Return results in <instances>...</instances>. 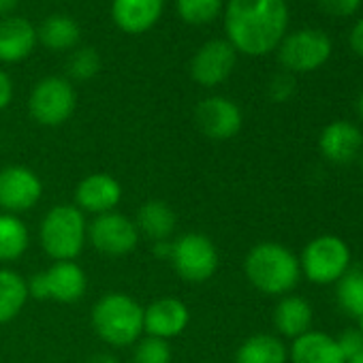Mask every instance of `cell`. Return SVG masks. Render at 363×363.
Listing matches in <instances>:
<instances>
[{
  "label": "cell",
  "instance_id": "1",
  "mask_svg": "<svg viewBox=\"0 0 363 363\" xmlns=\"http://www.w3.org/2000/svg\"><path fill=\"white\" fill-rule=\"evenodd\" d=\"M286 22L284 0H229L225 11L229 43L248 56L272 52L282 41Z\"/></svg>",
  "mask_w": 363,
  "mask_h": 363
},
{
  "label": "cell",
  "instance_id": "2",
  "mask_svg": "<svg viewBox=\"0 0 363 363\" xmlns=\"http://www.w3.org/2000/svg\"><path fill=\"white\" fill-rule=\"evenodd\" d=\"M244 272L250 284L265 295H284L299 282V259L276 242L257 244L244 261Z\"/></svg>",
  "mask_w": 363,
  "mask_h": 363
},
{
  "label": "cell",
  "instance_id": "3",
  "mask_svg": "<svg viewBox=\"0 0 363 363\" xmlns=\"http://www.w3.org/2000/svg\"><path fill=\"white\" fill-rule=\"evenodd\" d=\"M92 327L113 348L133 346L143 335V306L126 293L111 291L94 303Z\"/></svg>",
  "mask_w": 363,
  "mask_h": 363
},
{
  "label": "cell",
  "instance_id": "4",
  "mask_svg": "<svg viewBox=\"0 0 363 363\" xmlns=\"http://www.w3.org/2000/svg\"><path fill=\"white\" fill-rule=\"evenodd\" d=\"M39 240L45 255L54 261H75L88 242L86 214L69 203L52 208L41 220Z\"/></svg>",
  "mask_w": 363,
  "mask_h": 363
},
{
  "label": "cell",
  "instance_id": "5",
  "mask_svg": "<svg viewBox=\"0 0 363 363\" xmlns=\"http://www.w3.org/2000/svg\"><path fill=\"white\" fill-rule=\"evenodd\" d=\"M28 284V297L75 303L88 291V276L75 261H54L48 269L35 274Z\"/></svg>",
  "mask_w": 363,
  "mask_h": 363
},
{
  "label": "cell",
  "instance_id": "6",
  "mask_svg": "<svg viewBox=\"0 0 363 363\" xmlns=\"http://www.w3.org/2000/svg\"><path fill=\"white\" fill-rule=\"evenodd\" d=\"M171 265L184 282L201 284L216 274L218 250L208 235L184 233L173 242Z\"/></svg>",
  "mask_w": 363,
  "mask_h": 363
},
{
  "label": "cell",
  "instance_id": "7",
  "mask_svg": "<svg viewBox=\"0 0 363 363\" xmlns=\"http://www.w3.org/2000/svg\"><path fill=\"white\" fill-rule=\"evenodd\" d=\"M77 107V94L65 77H43L30 92L28 111L41 126H62L71 120Z\"/></svg>",
  "mask_w": 363,
  "mask_h": 363
},
{
  "label": "cell",
  "instance_id": "8",
  "mask_svg": "<svg viewBox=\"0 0 363 363\" xmlns=\"http://www.w3.org/2000/svg\"><path fill=\"white\" fill-rule=\"evenodd\" d=\"M350 265V250L344 240L335 235L314 238L301 255L299 267L314 284L337 282Z\"/></svg>",
  "mask_w": 363,
  "mask_h": 363
},
{
  "label": "cell",
  "instance_id": "9",
  "mask_svg": "<svg viewBox=\"0 0 363 363\" xmlns=\"http://www.w3.org/2000/svg\"><path fill=\"white\" fill-rule=\"evenodd\" d=\"M139 231L135 220L120 212H107L94 216L88 225V242L105 257H126L139 244Z\"/></svg>",
  "mask_w": 363,
  "mask_h": 363
},
{
  "label": "cell",
  "instance_id": "10",
  "mask_svg": "<svg viewBox=\"0 0 363 363\" xmlns=\"http://www.w3.org/2000/svg\"><path fill=\"white\" fill-rule=\"evenodd\" d=\"M43 197L41 177L24 164H9L0 169V210L20 216L33 210Z\"/></svg>",
  "mask_w": 363,
  "mask_h": 363
},
{
  "label": "cell",
  "instance_id": "11",
  "mask_svg": "<svg viewBox=\"0 0 363 363\" xmlns=\"http://www.w3.org/2000/svg\"><path fill=\"white\" fill-rule=\"evenodd\" d=\"M235 48L225 39H212L203 43L191 60V77L203 86L214 88L229 79L235 69Z\"/></svg>",
  "mask_w": 363,
  "mask_h": 363
},
{
  "label": "cell",
  "instance_id": "12",
  "mask_svg": "<svg viewBox=\"0 0 363 363\" xmlns=\"http://www.w3.org/2000/svg\"><path fill=\"white\" fill-rule=\"evenodd\" d=\"M331 54L329 39L318 30H299L280 45V62L289 71H314Z\"/></svg>",
  "mask_w": 363,
  "mask_h": 363
},
{
  "label": "cell",
  "instance_id": "13",
  "mask_svg": "<svg viewBox=\"0 0 363 363\" xmlns=\"http://www.w3.org/2000/svg\"><path fill=\"white\" fill-rule=\"evenodd\" d=\"M195 122L208 139L227 141L242 130V111L225 96H210L197 105Z\"/></svg>",
  "mask_w": 363,
  "mask_h": 363
},
{
  "label": "cell",
  "instance_id": "14",
  "mask_svg": "<svg viewBox=\"0 0 363 363\" xmlns=\"http://www.w3.org/2000/svg\"><path fill=\"white\" fill-rule=\"evenodd\" d=\"M122 201V184L109 173L96 171L86 175L75 189V208L84 214H107L116 212Z\"/></svg>",
  "mask_w": 363,
  "mask_h": 363
},
{
  "label": "cell",
  "instance_id": "15",
  "mask_svg": "<svg viewBox=\"0 0 363 363\" xmlns=\"http://www.w3.org/2000/svg\"><path fill=\"white\" fill-rule=\"evenodd\" d=\"M191 323L189 306L177 297H160L143 308V333L171 340L186 331Z\"/></svg>",
  "mask_w": 363,
  "mask_h": 363
},
{
  "label": "cell",
  "instance_id": "16",
  "mask_svg": "<svg viewBox=\"0 0 363 363\" xmlns=\"http://www.w3.org/2000/svg\"><path fill=\"white\" fill-rule=\"evenodd\" d=\"M164 9V0H113L111 18L126 35H143L156 26Z\"/></svg>",
  "mask_w": 363,
  "mask_h": 363
},
{
  "label": "cell",
  "instance_id": "17",
  "mask_svg": "<svg viewBox=\"0 0 363 363\" xmlns=\"http://www.w3.org/2000/svg\"><path fill=\"white\" fill-rule=\"evenodd\" d=\"M37 45V28L18 16L0 20V62L16 65L26 60Z\"/></svg>",
  "mask_w": 363,
  "mask_h": 363
},
{
  "label": "cell",
  "instance_id": "18",
  "mask_svg": "<svg viewBox=\"0 0 363 363\" xmlns=\"http://www.w3.org/2000/svg\"><path fill=\"white\" fill-rule=\"evenodd\" d=\"M320 152L331 162L344 164L359 156L363 145V135L350 122H333L320 135Z\"/></svg>",
  "mask_w": 363,
  "mask_h": 363
},
{
  "label": "cell",
  "instance_id": "19",
  "mask_svg": "<svg viewBox=\"0 0 363 363\" xmlns=\"http://www.w3.org/2000/svg\"><path fill=\"white\" fill-rule=\"evenodd\" d=\"M135 225H137L139 235H143L145 240L154 244V242L171 240L177 227V216L169 203L160 199H150L139 208L135 216Z\"/></svg>",
  "mask_w": 363,
  "mask_h": 363
},
{
  "label": "cell",
  "instance_id": "20",
  "mask_svg": "<svg viewBox=\"0 0 363 363\" xmlns=\"http://www.w3.org/2000/svg\"><path fill=\"white\" fill-rule=\"evenodd\" d=\"M293 363H344L337 348V340L320 331H306L293 340L291 346Z\"/></svg>",
  "mask_w": 363,
  "mask_h": 363
},
{
  "label": "cell",
  "instance_id": "21",
  "mask_svg": "<svg viewBox=\"0 0 363 363\" xmlns=\"http://www.w3.org/2000/svg\"><path fill=\"white\" fill-rule=\"evenodd\" d=\"M274 325L286 337H299L310 331L312 325V308L303 297L286 295L278 301L274 310Z\"/></svg>",
  "mask_w": 363,
  "mask_h": 363
},
{
  "label": "cell",
  "instance_id": "22",
  "mask_svg": "<svg viewBox=\"0 0 363 363\" xmlns=\"http://www.w3.org/2000/svg\"><path fill=\"white\" fill-rule=\"evenodd\" d=\"M37 37L52 52H69L79 43L82 30L79 24L69 16H50L39 26Z\"/></svg>",
  "mask_w": 363,
  "mask_h": 363
},
{
  "label": "cell",
  "instance_id": "23",
  "mask_svg": "<svg viewBox=\"0 0 363 363\" xmlns=\"http://www.w3.org/2000/svg\"><path fill=\"white\" fill-rule=\"evenodd\" d=\"M30 246V231L20 216L0 212V263H13Z\"/></svg>",
  "mask_w": 363,
  "mask_h": 363
},
{
  "label": "cell",
  "instance_id": "24",
  "mask_svg": "<svg viewBox=\"0 0 363 363\" xmlns=\"http://www.w3.org/2000/svg\"><path fill=\"white\" fill-rule=\"evenodd\" d=\"M26 280L7 267H0V325L13 320L28 301Z\"/></svg>",
  "mask_w": 363,
  "mask_h": 363
},
{
  "label": "cell",
  "instance_id": "25",
  "mask_svg": "<svg viewBox=\"0 0 363 363\" xmlns=\"http://www.w3.org/2000/svg\"><path fill=\"white\" fill-rule=\"evenodd\" d=\"M284 344L269 333H257L242 342L235 352V363H286Z\"/></svg>",
  "mask_w": 363,
  "mask_h": 363
},
{
  "label": "cell",
  "instance_id": "26",
  "mask_svg": "<svg viewBox=\"0 0 363 363\" xmlns=\"http://www.w3.org/2000/svg\"><path fill=\"white\" fill-rule=\"evenodd\" d=\"M337 282V301L342 310L352 318L363 316V267L348 269Z\"/></svg>",
  "mask_w": 363,
  "mask_h": 363
},
{
  "label": "cell",
  "instance_id": "27",
  "mask_svg": "<svg viewBox=\"0 0 363 363\" xmlns=\"http://www.w3.org/2000/svg\"><path fill=\"white\" fill-rule=\"evenodd\" d=\"M177 16L191 26L214 22L223 11V0H175Z\"/></svg>",
  "mask_w": 363,
  "mask_h": 363
},
{
  "label": "cell",
  "instance_id": "28",
  "mask_svg": "<svg viewBox=\"0 0 363 363\" xmlns=\"http://www.w3.org/2000/svg\"><path fill=\"white\" fill-rule=\"evenodd\" d=\"M101 56L94 48H79L67 60V75L75 82H90L101 71Z\"/></svg>",
  "mask_w": 363,
  "mask_h": 363
},
{
  "label": "cell",
  "instance_id": "29",
  "mask_svg": "<svg viewBox=\"0 0 363 363\" xmlns=\"http://www.w3.org/2000/svg\"><path fill=\"white\" fill-rule=\"evenodd\" d=\"M133 363H171L173 361V350L167 340L160 337H139L133 344Z\"/></svg>",
  "mask_w": 363,
  "mask_h": 363
},
{
  "label": "cell",
  "instance_id": "30",
  "mask_svg": "<svg viewBox=\"0 0 363 363\" xmlns=\"http://www.w3.org/2000/svg\"><path fill=\"white\" fill-rule=\"evenodd\" d=\"M293 92H295V79H293V75H289V73H278V75H274L272 82H269V86H267V94H269V99L276 101V103L289 101V99L293 96Z\"/></svg>",
  "mask_w": 363,
  "mask_h": 363
},
{
  "label": "cell",
  "instance_id": "31",
  "mask_svg": "<svg viewBox=\"0 0 363 363\" xmlns=\"http://www.w3.org/2000/svg\"><path fill=\"white\" fill-rule=\"evenodd\" d=\"M337 348H340V352H342V357H344V363H346L348 359L361 354V352H363V333H361L359 329H348V331H344V333L340 335V340H337Z\"/></svg>",
  "mask_w": 363,
  "mask_h": 363
},
{
  "label": "cell",
  "instance_id": "32",
  "mask_svg": "<svg viewBox=\"0 0 363 363\" xmlns=\"http://www.w3.org/2000/svg\"><path fill=\"white\" fill-rule=\"evenodd\" d=\"M318 3H320L325 13L344 18V16H350L359 7L361 0H318Z\"/></svg>",
  "mask_w": 363,
  "mask_h": 363
},
{
  "label": "cell",
  "instance_id": "33",
  "mask_svg": "<svg viewBox=\"0 0 363 363\" xmlns=\"http://www.w3.org/2000/svg\"><path fill=\"white\" fill-rule=\"evenodd\" d=\"M11 101H13V82L3 69H0V111L7 109Z\"/></svg>",
  "mask_w": 363,
  "mask_h": 363
},
{
  "label": "cell",
  "instance_id": "34",
  "mask_svg": "<svg viewBox=\"0 0 363 363\" xmlns=\"http://www.w3.org/2000/svg\"><path fill=\"white\" fill-rule=\"evenodd\" d=\"M152 252L156 259L160 261H171V252H173V242L164 240V242H154L152 244Z\"/></svg>",
  "mask_w": 363,
  "mask_h": 363
},
{
  "label": "cell",
  "instance_id": "35",
  "mask_svg": "<svg viewBox=\"0 0 363 363\" xmlns=\"http://www.w3.org/2000/svg\"><path fill=\"white\" fill-rule=\"evenodd\" d=\"M350 45L359 56H363V20L354 26V30L350 35Z\"/></svg>",
  "mask_w": 363,
  "mask_h": 363
},
{
  "label": "cell",
  "instance_id": "36",
  "mask_svg": "<svg viewBox=\"0 0 363 363\" xmlns=\"http://www.w3.org/2000/svg\"><path fill=\"white\" fill-rule=\"evenodd\" d=\"M20 5V0H0V18H9L11 11H16V7Z\"/></svg>",
  "mask_w": 363,
  "mask_h": 363
},
{
  "label": "cell",
  "instance_id": "37",
  "mask_svg": "<svg viewBox=\"0 0 363 363\" xmlns=\"http://www.w3.org/2000/svg\"><path fill=\"white\" fill-rule=\"evenodd\" d=\"M88 363H120L113 354H109V352H99V354H94Z\"/></svg>",
  "mask_w": 363,
  "mask_h": 363
},
{
  "label": "cell",
  "instance_id": "38",
  "mask_svg": "<svg viewBox=\"0 0 363 363\" xmlns=\"http://www.w3.org/2000/svg\"><path fill=\"white\" fill-rule=\"evenodd\" d=\"M346 363H363V352H361V354H357V357H352V359H348Z\"/></svg>",
  "mask_w": 363,
  "mask_h": 363
},
{
  "label": "cell",
  "instance_id": "39",
  "mask_svg": "<svg viewBox=\"0 0 363 363\" xmlns=\"http://www.w3.org/2000/svg\"><path fill=\"white\" fill-rule=\"evenodd\" d=\"M357 329L363 333V316H359V318H357Z\"/></svg>",
  "mask_w": 363,
  "mask_h": 363
},
{
  "label": "cell",
  "instance_id": "40",
  "mask_svg": "<svg viewBox=\"0 0 363 363\" xmlns=\"http://www.w3.org/2000/svg\"><path fill=\"white\" fill-rule=\"evenodd\" d=\"M359 113H361V118H363V94H361V99H359Z\"/></svg>",
  "mask_w": 363,
  "mask_h": 363
},
{
  "label": "cell",
  "instance_id": "41",
  "mask_svg": "<svg viewBox=\"0 0 363 363\" xmlns=\"http://www.w3.org/2000/svg\"><path fill=\"white\" fill-rule=\"evenodd\" d=\"M361 167H363V160H361Z\"/></svg>",
  "mask_w": 363,
  "mask_h": 363
}]
</instances>
